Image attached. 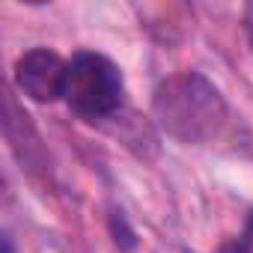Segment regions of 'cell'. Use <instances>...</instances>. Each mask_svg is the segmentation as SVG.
Masks as SVG:
<instances>
[{
    "mask_svg": "<svg viewBox=\"0 0 253 253\" xmlns=\"http://www.w3.org/2000/svg\"><path fill=\"white\" fill-rule=\"evenodd\" d=\"M155 116L161 128L185 143H203L217 134L226 119L220 92L200 75L185 72L164 81L155 92Z\"/></svg>",
    "mask_w": 253,
    "mask_h": 253,
    "instance_id": "cell-1",
    "label": "cell"
},
{
    "mask_svg": "<svg viewBox=\"0 0 253 253\" xmlns=\"http://www.w3.org/2000/svg\"><path fill=\"white\" fill-rule=\"evenodd\" d=\"M3 253H12V238L9 235H3Z\"/></svg>",
    "mask_w": 253,
    "mask_h": 253,
    "instance_id": "cell-5",
    "label": "cell"
},
{
    "mask_svg": "<svg viewBox=\"0 0 253 253\" xmlns=\"http://www.w3.org/2000/svg\"><path fill=\"white\" fill-rule=\"evenodd\" d=\"M63 98L84 119L110 116L122 101V75L107 57L81 51L69 60Z\"/></svg>",
    "mask_w": 253,
    "mask_h": 253,
    "instance_id": "cell-2",
    "label": "cell"
},
{
    "mask_svg": "<svg viewBox=\"0 0 253 253\" xmlns=\"http://www.w3.org/2000/svg\"><path fill=\"white\" fill-rule=\"evenodd\" d=\"M238 253H253V220L247 223V229H244V235L238 241Z\"/></svg>",
    "mask_w": 253,
    "mask_h": 253,
    "instance_id": "cell-4",
    "label": "cell"
},
{
    "mask_svg": "<svg viewBox=\"0 0 253 253\" xmlns=\"http://www.w3.org/2000/svg\"><path fill=\"white\" fill-rule=\"evenodd\" d=\"M66 72H69V63H63L60 54L48 48H33L15 63V84L27 98L45 104V101L63 98Z\"/></svg>",
    "mask_w": 253,
    "mask_h": 253,
    "instance_id": "cell-3",
    "label": "cell"
}]
</instances>
